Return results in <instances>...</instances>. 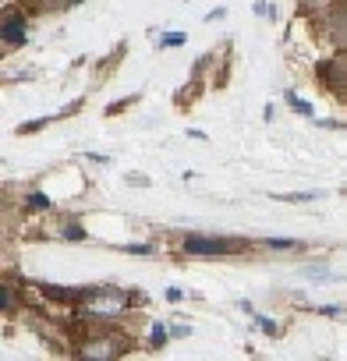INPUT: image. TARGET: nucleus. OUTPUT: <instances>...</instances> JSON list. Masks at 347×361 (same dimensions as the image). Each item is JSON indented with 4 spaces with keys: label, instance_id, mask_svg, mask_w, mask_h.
<instances>
[{
    "label": "nucleus",
    "instance_id": "f257e3e1",
    "mask_svg": "<svg viewBox=\"0 0 347 361\" xmlns=\"http://www.w3.org/2000/svg\"><path fill=\"white\" fill-rule=\"evenodd\" d=\"M82 305H85V312L89 315H121L124 308H128V294H121V290H85L82 294Z\"/></svg>",
    "mask_w": 347,
    "mask_h": 361
},
{
    "label": "nucleus",
    "instance_id": "f03ea898",
    "mask_svg": "<svg viewBox=\"0 0 347 361\" xmlns=\"http://www.w3.org/2000/svg\"><path fill=\"white\" fill-rule=\"evenodd\" d=\"M241 241H224V238H185L188 255H224V252H241Z\"/></svg>",
    "mask_w": 347,
    "mask_h": 361
},
{
    "label": "nucleus",
    "instance_id": "7ed1b4c3",
    "mask_svg": "<svg viewBox=\"0 0 347 361\" xmlns=\"http://www.w3.org/2000/svg\"><path fill=\"white\" fill-rule=\"evenodd\" d=\"M124 350H128V347H121L117 340H89V343L78 347L82 357H96V361H103V357H117V354H124Z\"/></svg>",
    "mask_w": 347,
    "mask_h": 361
},
{
    "label": "nucleus",
    "instance_id": "20e7f679",
    "mask_svg": "<svg viewBox=\"0 0 347 361\" xmlns=\"http://www.w3.org/2000/svg\"><path fill=\"white\" fill-rule=\"evenodd\" d=\"M0 32H4L8 43H25V22H22V15H8L4 25H0Z\"/></svg>",
    "mask_w": 347,
    "mask_h": 361
},
{
    "label": "nucleus",
    "instance_id": "39448f33",
    "mask_svg": "<svg viewBox=\"0 0 347 361\" xmlns=\"http://www.w3.org/2000/svg\"><path fill=\"white\" fill-rule=\"evenodd\" d=\"M284 202H312V199H319V192H291V195H280Z\"/></svg>",
    "mask_w": 347,
    "mask_h": 361
},
{
    "label": "nucleus",
    "instance_id": "423d86ee",
    "mask_svg": "<svg viewBox=\"0 0 347 361\" xmlns=\"http://www.w3.org/2000/svg\"><path fill=\"white\" fill-rule=\"evenodd\" d=\"M287 103H291V110H294V114H305V117H312V106H308L305 99H298V96H287Z\"/></svg>",
    "mask_w": 347,
    "mask_h": 361
},
{
    "label": "nucleus",
    "instance_id": "0eeeda50",
    "mask_svg": "<svg viewBox=\"0 0 347 361\" xmlns=\"http://www.w3.org/2000/svg\"><path fill=\"white\" fill-rule=\"evenodd\" d=\"M149 343H152V347H163V343H166V329H163L159 322L152 326V333H149Z\"/></svg>",
    "mask_w": 347,
    "mask_h": 361
},
{
    "label": "nucleus",
    "instance_id": "6e6552de",
    "mask_svg": "<svg viewBox=\"0 0 347 361\" xmlns=\"http://www.w3.org/2000/svg\"><path fill=\"white\" fill-rule=\"evenodd\" d=\"M47 121H50V117H39V121H32V124H22V128H18V135H32V131H39Z\"/></svg>",
    "mask_w": 347,
    "mask_h": 361
},
{
    "label": "nucleus",
    "instance_id": "1a4fd4ad",
    "mask_svg": "<svg viewBox=\"0 0 347 361\" xmlns=\"http://www.w3.org/2000/svg\"><path fill=\"white\" fill-rule=\"evenodd\" d=\"M29 209H50V199L47 195H29Z\"/></svg>",
    "mask_w": 347,
    "mask_h": 361
},
{
    "label": "nucleus",
    "instance_id": "9d476101",
    "mask_svg": "<svg viewBox=\"0 0 347 361\" xmlns=\"http://www.w3.org/2000/svg\"><path fill=\"white\" fill-rule=\"evenodd\" d=\"M185 43V32H166L163 36V47H181Z\"/></svg>",
    "mask_w": 347,
    "mask_h": 361
},
{
    "label": "nucleus",
    "instance_id": "9b49d317",
    "mask_svg": "<svg viewBox=\"0 0 347 361\" xmlns=\"http://www.w3.org/2000/svg\"><path fill=\"white\" fill-rule=\"evenodd\" d=\"M259 326H262L269 336H276V333H280V329H276V322H269V319H262V315H259Z\"/></svg>",
    "mask_w": 347,
    "mask_h": 361
},
{
    "label": "nucleus",
    "instance_id": "f8f14e48",
    "mask_svg": "<svg viewBox=\"0 0 347 361\" xmlns=\"http://www.w3.org/2000/svg\"><path fill=\"white\" fill-rule=\"evenodd\" d=\"M131 103H135V96H131V99H121V103H114L106 114H121V110H124V106H131Z\"/></svg>",
    "mask_w": 347,
    "mask_h": 361
},
{
    "label": "nucleus",
    "instance_id": "ddd939ff",
    "mask_svg": "<svg viewBox=\"0 0 347 361\" xmlns=\"http://www.w3.org/2000/svg\"><path fill=\"white\" fill-rule=\"evenodd\" d=\"M64 238H71V241H82V238H85V231H82V227H68V234H64Z\"/></svg>",
    "mask_w": 347,
    "mask_h": 361
},
{
    "label": "nucleus",
    "instance_id": "4468645a",
    "mask_svg": "<svg viewBox=\"0 0 347 361\" xmlns=\"http://www.w3.org/2000/svg\"><path fill=\"white\" fill-rule=\"evenodd\" d=\"M15 308V294H11V287H4V312H11Z\"/></svg>",
    "mask_w": 347,
    "mask_h": 361
},
{
    "label": "nucleus",
    "instance_id": "2eb2a0df",
    "mask_svg": "<svg viewBox=\"0 0 347 361\" xmlns=\"http://www.w3.org/2000/svg\"><path fill=\"white\" fill-rule=\"evenodd\" d=\"M269 248H294V241H276V238H273V241H269Z\"/></svg>",
    "mask_w": 347,
    "mask_h": 361
}]
</instances>
